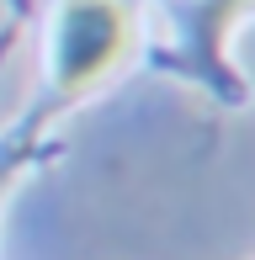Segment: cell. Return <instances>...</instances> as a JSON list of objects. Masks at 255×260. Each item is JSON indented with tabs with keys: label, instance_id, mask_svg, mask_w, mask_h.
Listing matches in <instances>:
<instances>
[{
	"label": "cell",
	"instance_id": "obj_2",
	"mask_svg": "<svg viewBox=\"0 0 255 260\" xmlns=\"http://www.w3.org/2000/svg\"><path fill=\"white\" fill-rule=\"evenodd\" d=\"M250 6H255V0H202V16H197V43H202V53H207V58L224 53L229 27H234V21L245 16Z\"/></svg>",
	"mask_w": 255,
	"mask_h": 260
},
{
	"label": "cell",
	"instance_id": "obj_1",
	"mask_svg": "<svg viewBox=\"0 0 255 260\" xmlns=\"http://www.w3.org/2000/svg\"><path fill=\"white\" fill-rule=\"evenodd\" d=\"M128 43H133V21H128L122 0H59L48 32V75L64 96H80L96 80H107L122 64Z\"/></svg>",
	"mask_w": 255,
	"mask_h": 260
},
{
	"label": "cell",
	"instance_id": "obj_3",
	"mask_svg": "<svg viewBox=\"0 0 255 260\" xmlns=\"http://www.w3.org/2000/svg\"><path fill=\"white\" fill-rule=\"evenodd\" d=\"M11 175H16V159H11V165H0V186H6Z\"/></svg>",
	"mask_w": 255,
	"mask_h": 260
}]
</instances>
